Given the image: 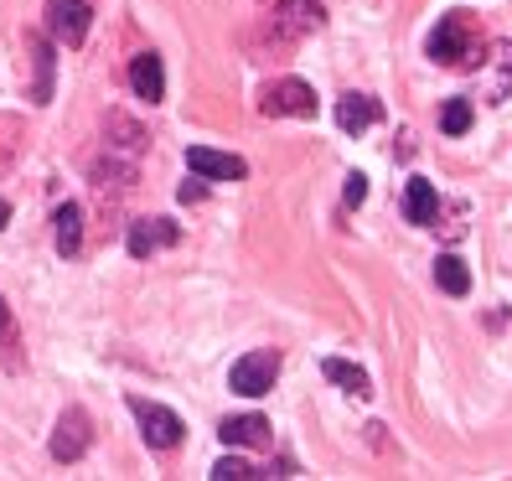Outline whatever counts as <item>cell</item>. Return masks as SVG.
<instances>
[{"label":"cell","mask_w":512,"mask_h":481,"mask_svg":"<svg viewBox=\"0 0 512 481\" xmlns=\"http://www.w3.org/2000/svg\"><path fill=\"white\" fill-rule=\"evenodd\" d=\"M130 414L140 419V435H145V445H150V450H176V445H182V435H187L182 414L166 409V404H156V399L130 394Z\"/></svg>","instance_id":"1"},{"label":"cell","mask_w":512,"mask_h":481,"mask_svg":"<svg viewBox=\"0 0 512 481\" xmlns=\"http://www.w3.org/2000/svg\"><path fill=\"white\" fill-rule=\"evenodd\" d=\"M280 378V352H249V357H238L233 373H228V388L233 394H244V399H259L269 394Z\"/></svg>","instance_id":"2"},{"label":"cell","mask_w":512,"mask_h":481,"mask_svg":"<svg viewBox=\"0 0 512 481\" xmlns=\"http://www.w3.org/2000/svg\"><path fill=\"white\" fill-rule=\"evenodd\" d=\"M321 21H326V11L316 6V0H280L275 16H269V37L275 42H300V37L321 32Z\"/></svg>","instance_id":"3"},{"label":"cell","mask_w":512,"mask_h":481,"mask_svg":"<svg viewBox=\"0 0 512 481\" xmlns=\"http://www.w3.org/2000/svg\"><path fill=\"white\" fill-rule=\"evenodd\" d=\"M259 109L269 119H311L316 114V94H311V83H300V78H280V83L264 88Z\"/></svg>","instance_id":"4"},{"label":"cell","mask_w":512,"mask_h":481,"mask_svg":"<svg viewBox=\"0 0 512 481\" xmlns=\"http://www.w3.org/2000/svg\"><path fill=\"white\" fill-rule=\"evenodd\" d=\"M430 57L445 68H476V52L466 47V16L461 11L440 16V26L430 32Z\"/></svg>","instance_id":"5"},{"label":"cell","mask_w":512,"mask_h":481,"mask_svg":"<svg viewBox=\"0 0 512 481\" xmlns=\"http://www.w3.org/2000/svg\"><path fill=\"white\" fill-rule=\"evenodd\" d=\"M88 0H47V37L57 47H83L88 42Z\"/></svg>","instance_id":"6"},{"label":"cell","mask_w":512,"mask_h":481,"mask_svg":"<svg viewBox=\"0 0 512 481\" xmlns=\"http://www.w3.org/2000/svg\"><path fill=\"white\" fill-rule=\"evenodd\" d=\"M187 166L202 176V182H244V176H249L244 156H223V150H213V145H192Z\"/></svg>","instance_id":"7"},{"label":"cell","mask_w":512,"mask_h":481,"mask_svg":"<svg viewBox=\"0 0 512 481\" xmlns=\"http://www.w3.org/2000/svg\"><path fill=\"white\" fill-rule=\"evenodd\" d=\"M88 440H94V430H88V414H83V409H68L63 419H57V430H52V461H83Z\"/></svg>","instance_id":"8"},{"label":"cell","mask_w":512,"mask_h":481,"mask_svg":"<svg viewBox=\"0 0 512 481\" xmlns=\"http://www.w3.org/2000/svg\"><path fill=\"white\" fill-rule=\"evenodd\" d=\"M176 238H182V228H176L171 218H140V223H130V238H125V244H130L135 259H150L156 249H171Z\"/></svg>","instance_id":"9"},{"label":"cell","mask_w":512,"mask_h":481,"mask_svg":"<svg viewBox=\"0 0 512 481\" xmlns=\"http://www.w3.org/2000/svg\"><path fill=\"white\" fill-rule=\"evenodd\" d=\"M130 88H135V99H145V104H161L166 99V68H161L156 52H140L135 63H130Z\"/></svg>","instance_id":"10"},{"label":"cell","mask_w":512,"mask_h":481,"mask_svg":"<svg viewBox=\"0 0 512 481\" xmlns=\"http://www.w3.org/2000/svg\"><path fill=\"white\" fill-rule=\"evenodd\" d=\"M435 213H440L435 187L425 182V176H409V187H404V218H409L414 228H430V223H435Z\"/></svg>","instance_id":"11"},{"label":"cell","mask_w":512,"mask_h":481,"mask_svg":"<svg viewBox=\"0 0 512 481\" xmlns=\"http://www.w3.org/2000/svg\"><path fill=\"white\" fill-rule=\"evenodd\" d=\"M378 119H383V104L368 99V94H347V99L337 104V125H342L347 135H363L368 125H378Z\"/></svg>","instance_id":"12"},{"label":"cell","mask_w":512,"mask_h":481,"mask_svg":"<svg viewBox=\"0 0 512 481\" xmlns=\"http://www.w3.org/2000/svg\"><path fill=\"white\" fill-rule=\"evenodd\" d=\"M52 233H57V254H63V259H73L78 249H83V207L78 202H63V207H57V213H52Z\"/></svg>","instance_id":"13"},{"label":"cell","mask_w":512,"mask_h":481,"mask_svg":"<svg viewBox=\"0 0 512 481\" xmlns=\"http://www.w3.org/2000/svg\"><path fill=\"white\" fill-rule=\"evenodd\" d=\"M218 435L228 445H264L269 440V425H264V414H238V419H223Z\"/></svg>","instance_id":"14"},{"label":"cell","mask_w":512,"mask_h":481,"mask_svg":"<svg viewBox=\"0 0 512 481\" xmlns=\"http://www.w3.org/2000/svg\"><path fill=\"white\" fill-rule=\"evenodd\" d=\"M26 52H32V63H37L32 104H52V42L47 37H26Z\"/></svg>","instance_id":"15"},{"label":"cell","mask_w":512,"mask_h":481,"mask_svg":"<svg viewBox=\"0 0 512 481\" xmlns=\"http://www.w3.org/2000/svg\"><path fill=\"white\" fill-rule=\"evenodd\" d=\"M321 373H326L331 383H342L347 394H357V399H368V394H373V388H368V373H363V368H352L347 357H326Z\"/></svg>","instance_id":"16"},{"label":"cell","mask_w":512,"mask_h":481,"mask_svg":"<svg viewBox=\"0 0 512 481\" xmlns=\"http://www.w3.org/2000/svg\"><path fill=\"white\" fill-rule=\"evenodd\" d=\"M435 285H440L445 295H466V290H471V269H466V259L440 254V259H435Z\"/></svg>","instance_id":"17"},{"label":"cell","mask_w":512,"mask_h":481,"mask_svg":"<svg viewBox=\"0 0 512 481\" xmlns=\"http://www.w3.org/2000/svg\"><path fill=\"white\" fill-rule=\"evenodd\" d=\"M471 119H476L471 99H445V104H440V130H445V135H466Z\"/></svg>","instance_id":"18"},{"label":"cell","mask_w":512,"mask_h":481,"mask_svg":"<svg viewBox=\"0 0 512 481\" xmlns=\"http://www.w3.org/2000/svg\"><path fill=\"white\" fill-rule=\"evenodd\" d=\"M109 182H114V192H125V187L135 182V171H130V166H119V161H99V166H94V187L109 192Z\"/></svg>","instance_id":"19"},{"label":"cell","mask_w":512,"mask_h":481,"mask_svg":"<svg viewBox=\"0 0 512 481\" xmlns=\"http://www.w3.org/2000/svg\"><path fill=\"white\" fill-rule=\"evenodd\" d=\"M109 135H119V140H109V145H119V150H130V156H135V150L145 145V135H140V125H130V119H125V114H109Z\"/></svg>","instance_id":"20"},{"label":"cell","mask_w":512,"mask_h":481,"mask_svg":"<svg viewBox=\"0 0 512 481\" xmlns=\"http://www.w3.org/2000/svg\"><path fill=\"white\" fill-rule=\"evenodd\" d=\"M249 476H259V471L249 461H238V456H228V461L213 466V481H249Z\"/></svg>","instance_id":"21"},{"label":"cell","mask_w":512,"mask_h":481,"mask_svg":"<svg viewBox=\"0 0 512 481\" xmlns=\"http://www.w3.org/2000/svg\"><path fill=\"white\" fill-rule=\"evenodd\" d=\"M363 197H368V176H357V171H352V176H347V202L357 207Z\"/></svg>","instance_id":"22"},{"label":"cell","mask_w":512,"mask_h":481,"mask_svg":"<svg viewBox=\"0 0 512 481\" xmlns=\"http://www.w3.org/2000/svg\"><path fill=\"white\" fill-rule=\"evenodd\" d=\"M0 342H11V306L0 300Z\"/></svg>","instance_id":"23"},{"label":"cell","mask_w":512,"mask_h":481,"mask_svg":"<svg viewBox=\"0 0 512 481\" xmlns=\"http://www.w3.org/2000/svg\"><path fill=\"white\" fill-rule=\"evenodd\" d=\"M202 197H207L202 182H187V187H182V202H202Z\"/></svg>","instance_id":"24"},{"label":"cell","mask_w":512,"mask_h":481,"mask_svg":"<svg viewBox=\"0 0 512 481\" xmlns=\"http://www.w3.org/2000/svg\"><path fill=\"white\" fill-rule=\"evenodd\" d=\"M11 223V202H0V228H6Z\"/></svg>","instance_id":"25"}]
</instances>
